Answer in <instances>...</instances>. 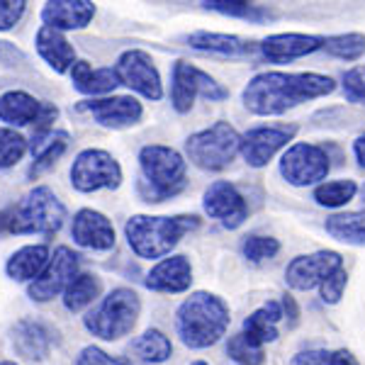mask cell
<instances>
[{"mask_svg":"<svg viewBox=\"0 0 365 365\" xmlns=\"http://www.w3.org/2000/svg\"><path fill=\"white\" fill-rule=\"evenodd\" d=\"M336 91V81L324 73H285V71H266L246 83L241 100L251 115L278 117L287 110L304 105L309 100L331 96Z\"/></svg>","mask_w":365,"mask_h":365,"instance_id":"1","label":"cell"},{"mask_svg":"<svg viewBox=\"0 0 365 365\" xmlns=\"http://www.w3.org/2000/svg\"><path fill=\"white\" fill-rule=\"evenodd\" d=\"M229 322L232 317H229L227 302L212 292H192L175 314L180 341L187 349L215 346L227 334Z\"/></svg>","mask_w":365,"mask_h":365,"instance_id":"2","label":"cell"},{"mask_svg":"<svg viewBox=\"0 0 365 365\" xmlns=\"http://www.w3.org/2000/svg\"><path fill=\"white\" fill-rule=\"evenodd\" d=\"M200 225L197 217L180 215V217H149L137 215L127 220L125 234L129 241V249L139 258H163L178 246V241L185 237L190 229Z\"/></svg>","mask_w":365,"mask_h":365,"instance_id":"3","label":"cell"},{"mask_svg":"<svg viewBox=\"0 0 365 365\" xmlns=\"http://www.w3.org/2000/svg\"><path fill=\"white\" fill-rule=\"evenodd\" d=\"M141 182L139 190L146 202H163L185 187L187 161L180 151L163 144H149L139 151Z\"/></svg>","mask_w":365,"mask_h":365,"instance_id":"4","label":"cell"},{"mask_svg":"<svg viewBox=\"0 0 365 365\" xmlns=\"http://www.w3.org/2000/svg\"><path fill=\"white\" fill-rule=\"evenodd\" d=\"M66 220V207L49 187H34L15 207L0 212V229L10 234H56Z\"/></svg>","mask_w":365,"mask_h":365,"instance_id":"5","label":"cell"},{"mask_svg":"<svg viewBox=\"0 0 365 365\" xmlns=\"http://www.w3.org/2000/svg\"><path fill=\"white\" fill-rule=\"evenodd\" d=\"M139 312L141 302L137 292L129 287H117L96 309L88 312L83 324L93 336L103 341H117L132 331L139 319Z\"/></svg>","mask_w":365,"mask_h":365,"instance_id":"6","label":"cell"},{"mask_svg":"<svg viewBox=\"0 0 365 365\" xmlns=\"http://www.w3.org/2000/svg\"><path fill=\"white\" fill-rule=\"evenodd\" d=\"M241 149V134L229 122H215L202 132L190 134L185 151L192 166L202 170H225L234 163Z\"/></svg>","mask_w":365,"mask_h":365,"instance_id":"7","label":"cell"},{"mask_svg":"<svg viewBox=\"0 0 365 365\" xmlns=\"http://www.w3.org/2000/svg\"><path fill=\"white\" fill-rule=\"evenodd\" d=\"M197 98L220 103V100L229 98V91L222 83H217L210 73H205L202 68L187 61H175L173 71H170V103H173L175 113H190Z\"/></svg>","mask_w":365,"mask_h":365,"instance_id":"8","label":"cell"},{"mask_svg":"<svg viewBox=\"0 0 365 365\" xmlns=\"http://www.w3.org/2000/svg\"><path fill=\"white\" fill-rule=\"evenodd\" d=\"M329 161L331 158H329L327 149L317 144H307V141H295L280 156V175L295 187L317 185L331 170Z\"/></svg>","mask_w":365,"mask_h":365,"instance_id":"9","label":"cell"},{"mask_svg":"<svg viewBox=\"0 0 365 365\" xmlns=\"http://www.w3.org/2000/svg\"><path fill=\"white\" fill-rule=\"evenodd\" d=\"M71 182L81 192H96L103 187L115 190L122 182V168L108 151L86 149L76 156L73 166H71Z\"/></svg>","mask_w":365,"mask_h":365,"instance_id":"10","label":"cell"},{"mask_svg":"<svg viewBox=\"0 0 365 365\" xmlns=\"http://www.w3.org/2000/svg\"><path fill=\"white\" fill-rule=\"evenodd\" d=\"M297 134V125H263L253 127L246 134H241V149L239 154L244 156V161L251 168H263L268 166L280 154L282 149H287L292 139Z\"/></svg>","mask_w":365,"mask_h":365,"instance_id":"11","label":"cell"},{"mask_svg":"<svg viewBox=\"0 0 365 365\" xmlns=\"http://www.w3.org/2000/svg\"><path fill=\"white\" fill-rule=\"evenodd\" d=\"M117 78H120V86H127L129 91L139 93L141 98L146 100H161L163 98V83L161 76H158V68L146 51L141 49H129L125 51L115 63Z\"/></svg>","mask_w":365,"mask_h":365,"instance_id":"12","label":"cell"},{"mask_svg":"<svg viewBox=\"0 0 365 365\" xmlns=\"http://www.w3.org/2000/svg\"><path fill=\"white\" fill-rule=\"evenodd\" d=\"M78 266H81L78 253H73L66 246H58L54 256L46 261L44 270L29 285V297L37 299V302H46V299H54L56 295H61L68 282L78 275Z\"/></svg>","mask_w":365,"mask_h":365,"instance_id":"13","label":"cell"},{"mask_svg":"<svg viewBox=\"0 0 365 365\" xmlns=\"http://www.w3.org/2000/svg\"><path fill=\"white\" fill-rule=\"evenodd\" d=\"M344 266V258L336 251H317L309 256H297L287 263L285 268V280L292 290H312V287H319L324 280L331 273Z\"/></svg>","mask_w":365,"mask_h":365,"instance_id":"14","label":"cell"},{"mask_svg":"<svg viewBox=\"0 0 365 365\" xmlns=\"http://www.w3.org/2000/svg\"><path fill=\"white\" fill-rule=\"evenodd\" d=\"M78 113L93 115V120L110 129H127L137 125L144 115V108L132 96H113V98H93L76 105Z\"/></svg>","mask_w":365,"mask_h":365,"instance_id":"15","label":"cell"},{"mask_svg":"<svg viewBox=\"0 0 365 365\" xmlns=\"http://www.w3.org/2000/svg\"><path fill=\"white\" fill-rule=\"evenodd\" d=\"M202 207L212 220H220L227 229H239L249 217V205H246L244 195L229 180L212 182L205 192Z\"/></svg>","mask_w":365,"mask_h":365,"instance_id":"16","label":"cell"},{"mask_svg":"<svg viewBox=\"0 0 365 365\" xmlns=\"http://www.w3.org/2000/svg\"><path fill=\"white\" fill-rule=\"evenodd\" d=\"M324 46V37L319 34H302V32H280L270 34L258 44L261 54L270 63H292L304 58Z\"/></svg>","mask_w":365,"mask_h":365,"instance_id":"17","label":"cell"},{"mask_svg":"<svg viewBox=\"0 0 365 365\" xmlns=\"http://www.w3.org/2000/svg\"><path fill=\"white\" fill-rule=\"evenodd\" d=\"M71 237L78 246L93 251H110L115 246V229L103 212L81 210L73 217L71 225Z\"/></svg>","mask_w":365,"mask_h":365,"instance_id":"18","label":"cell"},{"mask_svg":"<svg viewBox=\"0 0 365 365\" xmlns=\"http://www.w3.org/2000/svg\"><path fill=\"white\" fill-rule=\"evenodd\" d=\"M96 17V5L93 0H49L42 10L44 25L56 27L61 32L71 29H83Z\"/></svg>","mask_w":365,"mask_h":365,"instance_id":"19","label":"cell"},{"mask_svg":"<svg viewBox=\"0 0 365 365\" xmlns=\"http://www.w3.org/2000/svg\"><path fill=\"white\" fill-rule=\"evenodd\" d=\"M187 46L205 54H217V56H227V58H241V56H251L258 49V44L249 42V39H241L237 34H225V32H192L185 37Z\"/></svg>","mask_w":365,"mask_h":365,"instance_id":"20","label":"cell"},{"mask_svg":"<svg viewBox=\"0 0 365 365\" xmlns=\"http://www.w3.org/2000/svg\"><path fill=\"white\" fill-rule=\"evenodd\" d=\"M192 282V268L185 256L163 258L146 275V287L154 292H185Z\"/></svg>","mask_w":365,"mask_h":365,"instance_id":"21","label":"cell"},{"mask_svg":"<svg viewBox=\"0 0 365 365\" xmlns=\"http://www.w3.org/2000/svg\"><path fill=\"white\" fill-rule=\"evenodd\" d=\"M34 42H37L39 56H42L56 73H66V71H71V66L76 63V49L61 34V29L42 25Z\"/></svg>","mask_w":365,"mask_h":365,"instance_id":"22","label":"cell"},{"mask_svg":"<svg viewBox=\"0 0 365 365\" xmlns=\"http://www.w3.org/2000/svg\"><path fill=\"white\" fill-rule=\"evenodd\" d=\"M71 81L73 88L81 91L83 96H108L120 86L115 68H93L88 61H76L71 66Z\"/></svg>","mask_w":365,"mask_h":365,"instance_id":"23","label":"cell"},{"mask_svg":"<svg viewBox=\"0 0 365 365\" xmlns=\"http://www.w3.org/2000/svg\"><path fill=\"white\" fill-rule=\"evenodd\" d=\"M42 108L44 103H39L37 98H32L25 91H10L0 96V120L15 127L34 125L42 115Z\"/></svg>","mask_w":365,"mask_h":365,"instance_id":"24","label":"cell"},{"mask_svg":"<svg viewBox=\"0 0 365 365\" xmlns=\"http://www.w3.org/2000/svg\"><path fill=\"white\" fill-rule=\"evenodd\" d=\"M68 141H71L68 134L58 132V129H49V132H44V134H34L32 137L34 163H32V168H29V175L37 178L46 168L54 166L58 158L63 156V151L68 149Z\"/></svg>","mask_w":365,"mask_h":365,"instance_id":"25","label":"cell"},{"mask_svg":"<svg viewBox=\"0 0 365 365\" xmlns=\"http://www.w3.org/2000/svg\"><path fill=\"white\" fill-rule=\"evenodd\" d=\"M13 344L15 351L20 353L27 361H42V358L49 353V331L42 327L39 322L32 319H22L15 324L13 329Z\"/></svg>","mask_w":365,"mask_h":365,"instance_id":"26","label":"cell"},{"mask_svg":"<svg viewBox=\"0 0 365 365\" xmlns=\"http://www.w3.org/2000/svg\"><path fill=\"white\" fill-rule=\"evenodd\" d=\"M329 237H334L341 244L365 246V210L361 212H339L324 222Z\"/></svg>","mask_w":365,"mask_h":365,"instance_id":"27","label":"cell"},{"mask_svg":"<svg viewBox=\"0 0 365 365\" xmlns=\"http://www.w3.org/2000/svg\"><path fill=\"white\" fill-rule=\"evenodd\" d=\"M46 261H49V249L44 244L25 246V249L13 253V258L8 261L5 270H8V275L13 280H32L44 270Z\"/></svg>","mask_w":365,"mask_h":365,"instance_id":"28","label":"cell"},{"mask_svg":"<svg viewBox=\"0 0 365 365\" xmlns=\"http://www.w3.org/2000/svg\"><path fill=\"white\" fill-rule=\"evenodd\" d=\"M100 292H103L100 278H96V275H91V273H81V275H76L66 285V290H63V304H66L68 312H81V309H86L88 304L96 302L100 297Z\"/></svg>","mask_w":365,"mask_h":365,"instance_id":"29","label":"cell"},{"mask_svg":"<svg viewBox=\"0 0 365 365\" xmlns=\"http://www.w3.org/2000/svg\"><path fill=\"white\" fill-rule=\"evenodd\" d=\"M358 195V182L351 178H341V180H327L319 182L314 187V200L317 205L329 210H339L344 205H349L353 197Z\"/></svg>","mask_w":365,"mask_h":365,"instance_id":"30","label":"cell"},{"mask_svg":"<svg viewBox=\"0 0 365 365\" xmlns=\"http://www.w3.org/2000/svg\"><path fill=\"white\" fill-rule=\"evenodd\" d=\"M132 353L146 363H163L170 358L173 346H170V341L163 331H158V329H149V331H144L132 344Z\"/></svg>","mask_w":365,"mask_h":365,"instance_id":"31","label":"cell"},{"mask_svg":"<svg viewBox=\"0 0 365 365\" xmlns=\"http://www.w3.org/2000/svg\"><path fill=\"white\" fill-rule=\"evenodd\" d=\"M324 51L341 61H358L365 56V34L361 32H346V34H331L324 37Z\"/></svg>","mask_w":365,"mask_h":365,"instance_id":"32","label":"cell"},{"mask_svg":"<svg viewBox=\"0 0 365 365\" xmlns=\"http://www.w3.org/2000/svg\"><path fill=\"white\" fill-rule=\"evenodd\" d=\"M202 8L212 10V13L239 17V20H251V22H261L270 17V13L258 8V5H253L251 0H202Z\"/></svg>","mask_w":365,"mask_h":365,"instance_id":"33","label":"cell"},{"mask_svg":"<svg viewBox=\"0 0 365 365\" xmlns=\"http://www.w3.org/2000/svg\"><path fill=\"white\" fill-rule=\"evenodd\" d=\"M244 334L246 339L251 341V344L256 346H263L268 344V341H275L278 339V329H275V322L268 317L266 309H258L253 312L251 317H246L244 319Z\"/></svg>","mask_w":365,"mask_h":365,"instance_id":"34","label":"cell"},{"mask_svg":"<svg viewBox=\"0 0 365 365\" xmlns=\"http://www.w3.org/2000/svg\"><path fill=\"white\" fill-rule=\"evenodd\" d=\"M292 365H358V361L353 358V353L349 351H302L292 358Z\"/></svg>","mask_w":365,"mask_h":365,"instance_id":"35","label":"cell"},{"mask_svg":"<svg viewBox=\"0 0 365 365\" xmlns=\"http://www.w3.org/2000/svg\"><path fill=\"white\" fill-rule=\"evenodd\" d=\"M27 151V141L15 129H0V168H13L22 161Z\"/></svg>","mask_w":365,"mask_h":365,"instance_id":"36","label":"cell"},{"mask_svg":"<svg viewBox=\"0 0 365 365\" xmlns=\"http://www.w3.org/2000/svg\"><path fill=\"white\" fill-rule=\"evenodd\" d=\"M227 353H229V358L237 361L239 365H263V361H266L261 346L251 344L244 334H237V336L229 339Z\"/></svg>","mask_w":365,"mask_h":365,"instance_id":"37","label":"cell"},{"mask_svg":"<svg viewBox=\"0 0 365 365\" xmlns=\"http://www.w3.org/2000/svg\"><path fill=\"white\" fill-rule=\"evenodd\" d=\"M244 258L251 263H263V261H270V258L278 256L280 251V241L273 239V237H246L244 239Z\"/></svg>","mask_w":365,"mask_h":365,"instance_id":"38","label":"cell"},{"mask_svg":"<svg viewBox=\"0 0 365 365\" xmlns=\"http://www.w3.org/2000/svg\"><path fill=\"white\" fill-rule=\"evenodd\" d=\"M346 285H349V273H346V268L341 266V268L336 270V273H331V275H329V278L319 285L322 299H324L327 304H336V302H341Z\"/></svg>","mask_w":365,"mask_h":365,"instance_id":"39","label":"cell"},{"mask_svg":"<svg viewBox=\"0 0 365 365\" xmlns=\"http://www.w3.org/2000/svg\"><path fill=\"white\" fill-rule=\"evenodd\" d=\"M76 365H132V361L122 356H110V353H105L98 346H88V349L81 351Z\"/></svg>","mask_w":365,"mask_h":365,"instance_id":"40","label":"cell"},{"mask_svg":"<svg viewBox=\"0 0 365 365\" xmlns=\"http://www.w3.org/2000/svg\"><path fill=\"white\" fill-rule=\"evenodd\" d=\"M344 88H346V96H349V100L365 105V66H356V68L346 71Z\"/></svg>","mask_w":365,"mask_h":365,"instance_id":"41","label":"cell"},{"mask_svg":"<svg viewBox=\"0 0 365 365\" xmlns=\"http://www.w3.org/2000/svg\"><path fill=\"white\" fill-rule=\"evenodd\" d=\"M27 0H0V32L13 29L25 13Z\"/></svg>","mask_w":365,"mask_h":365,"instance_id":"42","label":"cell"},{"mask_svg":"<svg viewBox=\"0 0 365 365\" xmlns=\"http://www.w3.org/2000/svg\"><path fill=\"white\" fill-rule=\"evenodd\" d=\"M280 304H282V314H287L292 324H297L299 309H297V304H295V297H292V295H282V302Z\"/></svg>","mask_w":365,"mask_h":365,"instance_id":"43","label":"cell"},{"mask_svg":"<svg viewBox=\"0 0 365 365\" xmlns=\"http://www.w3.org/2000/svg\"><path fill=\"white\" fill-rule=\"evenodd\" d=\"M353 156H356L358 166L365 168V132L358 134L356 141H353Z\"/></svg>","mask_w":365,"mask_h":365,"instance_id":"44","label":"cell"},{"mask_svg":"<svg viewBox=\"0 0 365 365\" xmlns=\"http://www.w3.org/2000/svg\"><path fill=\"white\" fill-rule=\"evenodd\" d=\"M192 365H207V363H205V361H195V363H192Z\"/></svg>","mask_w":365,"mask_h":365,"instance_id":"45","label":"cell"},{"mask_svg":"<svg viewBox=\"0 0 365 365\" xmlns=\"http://www.w3.org/2000/svg\"><path fill=\"white\" fill-rule=\"evenodd\" d=\"M0 365H17V363H0Z\"/></svg>","mask_w":365,"mask_h":365,"instance_id":"46","label":"cell"},{"mask_svg":"<svg viewBox=\"0 0 365 365\" xmlns=\"http://www.w3.org/2000/svg\"><path fill=\"white\" fill-rule=\"evenodd\" d=\"M363 200H365V185H363Z\"/></svg>","mask_w":365,"mask_h":365,"instance_id":"47","label":"cell"}]
</instances>
